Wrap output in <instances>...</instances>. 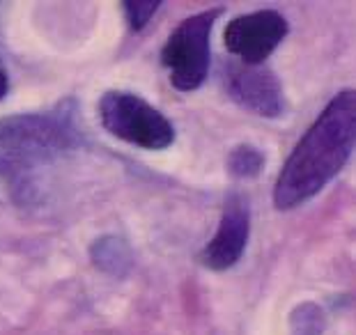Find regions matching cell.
<instances>
[{"label":"cell","mask_w":356,"mask_h":335,"mask_svg":"<svg viewBox=\"0 0 356 335\" xmlns=\"http://www.w3.org/2000/svg\"><path fill=\"white\" fill-rule=\"evenodd\" d=\"M223 7H211L184 19L172 30L161 49V65L168 72L172 88L181 92L198 90L207 79L211 63V30Z\"/></svg>","instance_id":"3"},{"label":"cell","mask_w":356,"mask_h":335,"mask_svg":"<svg viewBox=\"0 0 356 335\" xmlns=\"http://www.w3.org/2000/svg\"><path fill=\"white\" fill-rule=\"evenodd\" d=\"M262 168H264V154L248 142L237 145L228 156V170L234 177H246V179L257 177L262 172Z\"/></svg>","instance_id":"9"},{"label":"cell","mask_w":356,"mask_h":335,"mask_svg":"<svg viewBox=\"0 0 356 335\" xmlns=\"http://www.w3.org/2000/svg\"><path fill=\"white\" fill-rule=\"evenodd\" d=\"M10 92V76L5 74V70H0V99H5Z\"/></svg>","instance_id":"11"},{"label":"cell","mask_w":356,"mask_h":335,"mask_svg":"<svg viewBox=\"0 0 356 335\" xmlns=\"http://www.w3.org/2000/svg\"><path fill=\"white\" fill-rule=\"evenodd\" d=\"M287 19L276 10H257L234 17L223 30V44L241 65H264L287 37Z\"/></svg>","instance_id":"5"},{"label":"cell","mask_w":356,"mask_h":335,"mask_svg":"<svg viewBox=\"0 0 356 335\" xmlns=\"http://www.w3.org/2000/svg\"><path fill=\"white\" fill-rule=\"evenodd\" d=\"M228 95L260 117L276 120L285 113V95L278 76L264 65H232L225 76Z\"/></svg>","instance_id":"7"},{"label":"cell","mask_w":356,"mask_h":335,"mask_svg":"<svg viewBox=\"0 0 356 335\" xmlns=\"http://www.w3.org/2000/svg\"><path fill=\"white\" fill-rule=\"evenodd\" d=\"M327 326L324 310L313 301L299 303L290 315V335H322Z\"/></svg>","instance_id":"8"},{"label":"cell","mask_w":356,"mask_h":335,"mask_svg":"<svg viewBox=\"0 0 356 335\" xmlns=\"http://www.w3.org/2000/svg\"><path fill=\"white\" fill-rule=\"evenodd\" d=\"M248 234H251V204L246 195L232 191L223 204L216 234L200 253L202 266L211 271H225L234 266L244 255Z\"/></svg>","instance_id":"6"},{"label":"cell","mask_w":356,"mask_h":335,"mask_svg":"<svg viewBox=\"0 0 356 335\" xmlns=\"http://www.w3.org/2000/svg\"><path fill=\"white\" fill-rule=\"evenodd\" d=\"M72 106L0 120V172L21 177L81 142Z\"/></svg>","instance_id":"2"},{"label":"cell","mask_w":356,"mask_h":335,"mask_svg":"<svg viewBox=\"0 0 356 335\" xmlns=\"http://www.w3.org/2000/svg\"><path fill=\"white\" fill-rule=\"evenodd\" d=\"M356 142V95L343 90L327 104L292 149L274 186V207L297 209L343 170Z\"/></svg>","instance_id":"1"},{"label":"cell","mask_w":356,"mask_h":335,"mask_svg":"<svg viewBox=\"0 0 356 335\" xmlns=\"http://www.w3.org/2000/svg\"><path fill=\"white\" fill-rule=\"evenodd\" d=\"M99 120L111 136L136 147L159 152L175 142L172 122L143 97L122 90H111L99 99Z\"/></svg>","instance_id":"4"},{"label":"cell","mask_w":356,"mask_h":335,"mask_svg":"<svg viewBox=\"0 0 356 335\" xmlns=\"http://www.w3.org/2000/svg\"><path fill=\"white\" fill-rule=\"evenodd\" d=\"M122 7H124L129 28H131L134 33H138V30H143L149 24V19L156 14L161 3H159V0H124Z\"/></svg>","instance_id":"10"}]
</instances>
